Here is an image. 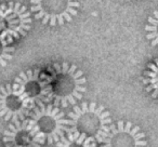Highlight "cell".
I'll use <instances>...</instances> for the list:
<instances>
[{"label": "cell", "mask_w": 158, "mask_h": 147, "mask_svg": "<svg viewBox=\"0 0 158 147\" xmlns=\"http://www.w3.org/2000/svg\"><path fill=\"white\" fill-rule=\"evenodd\" d=\"M33 108L14 84L0 87V117L6 121L24 120Z\"/></svg>", "instance_id": "7"}, {"label": "cell", "mask_w": 158, "mask_h": 147, "mask_svg": "<svg viewBox=\"0 0 158 147\" xmlns=\"http://www.w3.org/2000/svg\"><path fill=\"white\" fill-rule=\"evenodd\" d=\"M87 90V79L82 70L75 64L62 63L54 65L49 78V99L55 106H74L81 100Z\"/></svg>", "instance_id": "1"}, {"label": "cell", "mask_w": 158, "mask_h": 147, "mask_svg": "<svg viewBox=\"0 0 158 147\" xmlns=\"http://www.w3.org/2000/svg\"><path fill=\"white\" fill-rule=\"evenodd\" d=\"M31 3L36 20L50 26L72 22L79 8L78 0H31Z\"/></svg>", "instance_id": "4"}, {"label": "cell", "mask_w": 158, "mask_h": 147, "mask_svg": "<svg viewBox=\"0 0 158 147\" xmlns=\"http://www.w3.org/2000/svg\"><path fill=\"white\" fill-rule=\"evenodd\" d=\"M31 13L20 2L0 5V39L11 41L25 36L31 27Z\"/></svg>", "instance_id": "5"}, {"label": "cell", "mask_w": 158, "mask_h": 147, "mask_svg": "<svg viewBox=\"0 0 158 147\" xmlns=\"http://www.w3.org/2000/svg\"><path fill=\"white\" fill-rule=\"evenodd\" d=\"M69 128L68 130L85 136L93 147L98 143H103L110 132V112L104 106L97 103H82L81 106H74L68 114Z\"/></svg>", "instance_id": "2"}, {"label": "cell", "mask_w": 158, "mask_h": 147, "mask_svg": "<svg viewBox=\"0 0 158 147\" xmlns=\"http://www.w3.org/2000/svg\"><path fill=\"white\" fill-rule=\"evenodd\" d=\"M146 38L153 47L158 48V11H154L153 15L148 18V22L145 25Z\"/></svg>", "instance_id": "11"}, {"label": "cell", "mask_w": 158, "mask_h": 147, "mask_svg": "<svg viewBox=\"0 0 158 147\" xmlns=\"http://www.w3.org/2000/svg\"><path fill=\"white\" fill-rule=\"evenodd\" d=\"M14 48L8 46V42L0 39V68L7 66V64L13 59Z\"/></svg>", "instance_id": "12"}, {"label": "cell", "mask_w": 158, "mask_h": 147, "mask_svg": "<svg viewBox=\"0 0 158 147\" xmlns=\"http://www.w3.org/2000/svg\"><path fill=\"white\" fill-rule=\"evenodd\" d=\"M14 86L31 105L49 101V78L41 76L38 69L22 71L15 78Z\"/></svg>", "instance_id": "6"}, {"label": "cell", "mask_w": 158, "mask_h": 147, "mask_svg": "<svg viewBox=\"0 0 158 147\" xmlns=\"http://www.w3.org/2000/svg\"><path fill=\"white\" fill-rule=\"evenodd\" d=\"M145 134L138 125L131 122L118 121L112 125L103 142L104 147H143L146 146Z\"/></svg>", "instance_id": "8"}, {"label": "cell", "mask_w": 158, "mask_h": 147, "mask_svg": "<svg viewBox=\"0 0 158 147\" xmlns=\"http://www.w3.org/2000/svg\"><path fill=\"white\" fill-rule=\"evenodd\" d=\"M3 142L11 147H39L44 144L31 119L12 122L3 133Z\"/></svg>", "instance_id": "9"}, {"label": "cell", "mask_w": 158, "mask_h": 147, "mask_svg": "<svg viewBox=\"0 0 158 147\" xmlns=\"http://www.w3.org/2000/svg\"><path fill=\"white\" fill-rule=\"evenodd\" d=\"M143 84L152 97L158 100V59L148 64L147 69L144 72Z\"/></svg>", "instance_id": "10"}, {"label": "cell", "mask_w": 158, "mask_h": 147, "mask_svg": "<svg viewBox=\"0 0 158 147\" xmlns=\"http://www.w3.org/2000/svg\"><path fill=\"white\" fill-rule=\"evenodd\" d=\"M31 121L42 142L49 144L59 142L69 128V118L66 119L57 106L44 105V102L34 106Z\"/></svg>", "instance_id": "3"}]
</instances>
